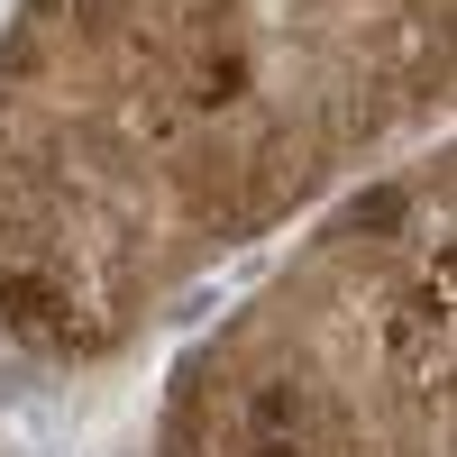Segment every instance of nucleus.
<instances>
[{"mask_svg": "<svg viewBox=\"0 0 457 457\" xmlns=\"http://www.w3.org/2000/svg\"><path fill=\"white\" fill-rule=\"evenodd\" d=\"M403 211H411L403 183H375V193L348 202V220H338V228H357V238H385V228H403Z\"/></svg>", "mask_w": 457, "mask_h": 457, "instance_id": "nucleus-1", "label": "nucleus"}, {"mask_svg": "<svg viewBox=\"0 0 457 457\" xmlns=\"http://www.w3.org/2000/svg\"><path fill=\"white\" fill-rule=\"evenodd\" d=\"M247 92V55L228 46V55H202V73H193V101L202 110H220V101H238Z\"/></svg>", "mask_w": 457, "mask_h": 457, "instance_id": "nucleus-3", "label": "nucleus"}, {"mask_svg": "<svg viewBox=\"0 0 457 457\" xmlns=\"http://www.w3.org/2000/svg\"><path fill=\"white\" fill-rule=\"evenodd\" d=\"M0 302H10V320H19L28 338H64V329H55V293H46V284L10 275V284H0Z\"/></svg>", "mask_w": 457, "mask_h": 457, "instance_id": "nucleus-2", "label": "nucleus"}, {"mask_svg": "<svg viewBox=\"0 0 457 457\" xmlns=\"http://www.w3.org/2000/svg\"><path fill=\"white\" fill-rule=\"evenodd\" d=\"M256 457H302V448H293V430H256Z\"/></svg>", "mask_w": 457, "mask_h": 457, "instance_id": "nucleus-6", "label": "nucleus"}, {"mask_svg": "<svg viewBox=\"0 0 457 457\" xmlns=\"http://www.w3.org/2000/svg\"><path fill=\"white\" fill-rule=\"evenodd\" d=\"M302 421V385L275 375V385H256V430H293Z\"/></svg>", "mask_w": 457, "mask_h": 457, "instance_id": "nucleus-4", "label": "nucleus"}, {"mask_svg": "<svg viewBox=\"0 0 457 457\" xmlns=\"http://www.w3.org/2000/svg\"><path fill=\"white\" fill-rule=\"evenodd\" d=\"M37 64V46H28V37H10V46H0V73H28Z\"/></svg>", "mask_w": 457, "mask_h": 457, "instance_id": "nucleus-5", "label": "nucleus"}]
</instances>
